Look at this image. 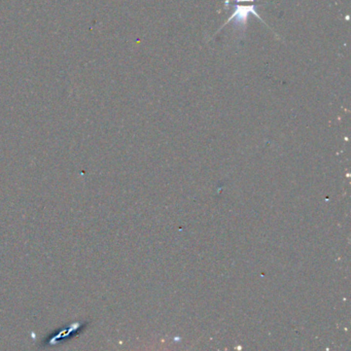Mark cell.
<instances>
[{
  "label": "cell",
  "instance_id": "obj_2",
  "mask_svg": "<svg viewBox=\"0 0 351 351\" xmlns=\"http://www.w3.org/2000/svg\"><path fill=\"white\" fill-rule=\"evenodd\" d=\"M254 0H236V2H253Z\"/></svg>",
  "mask_w": 351,
  "mask_h": 351
},
{
  "label": "cell",
  "instance_id": "obj_1",
  "mask_svg": "<svg viewBox=\"0 0 351 351\" xmlns=\"http://www.w3.org/2000/svg\"><path fill=\"white\" fill-rule=\"evenodd\" d=\"M255 6L257 5H248V6H244V5H234L235 7V11H234V14L231 16V18L227 19V21L226 22V24L230 23L231 21H234L235 22V25H238L240 27H245L246 24H248V15L249 14H253L255 17H257L259 20L263 21L261 17L257 14V12H255ZM225 24V25H226Z\"/></svg>",
  "mask_w": 351,
  "mask_h": 351
}]
</instances>
